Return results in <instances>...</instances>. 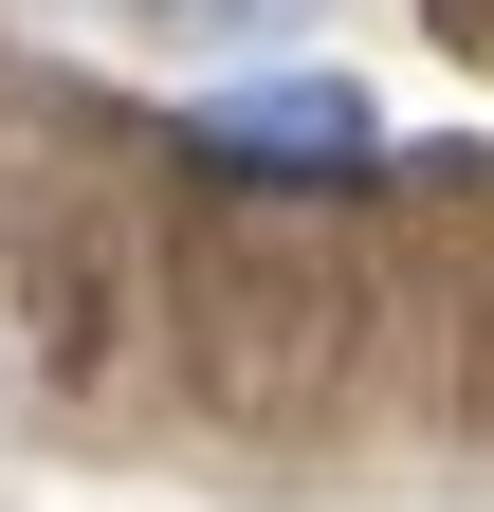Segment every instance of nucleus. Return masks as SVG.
<instances>
[{
    "label": "nucleus",
    "instance_id": "f257e3e1",
    "mask_svg": "<svg viewBox=\"0 0 494 512\" xmlns=\"http://www.w3.org/2000/svg\"><path fill=\"white\" fill-rule=\"evenodd\" d=\"M202 165L348 183V165H366V92H330V74H257V92H220V110H202Z\"/></svg>",
    "mask_w": 494,
    "mask_h": 512
},
{
    "label": "nucleus",
    "instance_id": "f03ea898",
    "mask_svg": "<svg viewBox=\"0 0 494 512\" xmlns=\"http://www.w3.org/2000/svg\"><path fill=\"white\" fill-rule=\"evenodd\" d=\"M147 19H202V37H238V19H293V0H147Z\"/></svg>",
    "mask_w": 494,
    "mask_h": 512
}]
</instances>
